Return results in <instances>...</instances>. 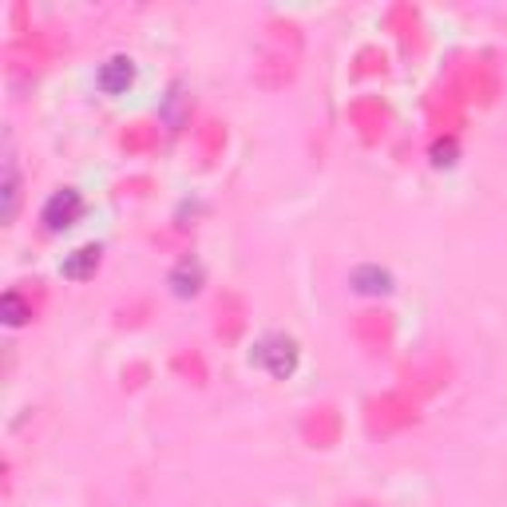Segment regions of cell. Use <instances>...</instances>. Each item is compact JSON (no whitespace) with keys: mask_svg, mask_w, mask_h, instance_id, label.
<instances>
[{"mask_svg":"<svg viewBox=\"0 0 507 507\" xmlns=\"http://www.w3.org/2000/svg\"><path fill=\"white\" fill-rule=\"evenodd\" d=\"M83 214V194L75 187H63L56 190L52 199L44 202V210H40V219H44L48 230H68V226Z\"/></svg>","mask_w":507,"mask_h":507,"instance_id":"obj_2","label":"cell"},{"mask_svg":"<svg viewBox=\"0 0 507 507\" xmlns=\"http://www.w3.org/2000/svg\"><path fill=\"white\" fill-rule=\"evenodd\" d=\"M0 317H5L8 326H24V321L32 317V309L24 306V297H20L16 289H8V294L0 297Z\"/></svg>","mask_w":507,"mask_h":507,"instance_id":"obj_7","label":"cell"},{"mask_svg":"<svg viewBox=\"0 0 507 507\" xmlns=\"http://www.w3.org/2000/svg\"><path fill=\"white\" fill-rule=\"evenodd\" d=\"M250 361L258 365V369H266L269 376L286 381V376L297 369V341L286 337V333H266L262 341H254Z\"/></svg>","mask_w":507,"mask_h":507,"instance_id":"obj_1","label":"cell"},{"mask_svg":"<svg viewBox=\"0 0 507 507\" xmlns=\"http://www.w3.org/2000/svg\"><path fill=\"white\" fill-rule=\"evenodd\" d=\"M95 266H100V246H80L75 254L63 258V278H88L95 274Z\"/></svg>","mask_w":507,"mask_h":507,"instance_id":"obj_6","label":"cell"},{"mask_svg":"<svg viewBox=\"0 0 507 507\" xmlns=\"http://www.w3.org/2000/svg\"><path fill=\"white\" fill-rule=\"evenodd\" d=\"M349 286L357 289V294H388V289H393V274L381 266H357L349 274Z\"/></svg>","mask_w":507,"mask_h":507,"instance_id":"obj_4","label":"cell"},{"mask_svg":"<svg viewBox=\"0 0 507 507\" xmlns=\"http://www.w3.org/2000/svg\"><path fill=\"white\" fill-rule=\"evenodd\" d=\"M95 83H100V92H107V95H123L135 83V60L132 56H107L100 63Z\"/></svg>","mask_w":507,"mask_h":507,"instance_id":"obj_3","label":"cell"},{"mask_svg":"<svg viewBox=\"0 0 507 507\" xmlns=\"http://www.w3.org/2000/svg\"><path fill=\"white\" fill-rule=\"evenodd\" d=\"M5 222H13V214H16V199H20V179H16V163L8 159L5 163Z\"/></svg>","mask_w":507,"mask_h":507,"instance_id":"obj_8","label":"cell"},{"mask_svg":"<svg viewBox=\"0 0 507 507\" xmlns=\"http://www.w3.org/2000/svg\"><path fill=\"white\" fill-rule=\"evenodd\" d=\"M171 289H175L179 297H194L199 294V286H202V266L199 262H179L175 269H171Z\"/></svg>","mask_w":507,"mask_h":507,"instance_id":"obj_5","label":"cell"}]
</instances>
